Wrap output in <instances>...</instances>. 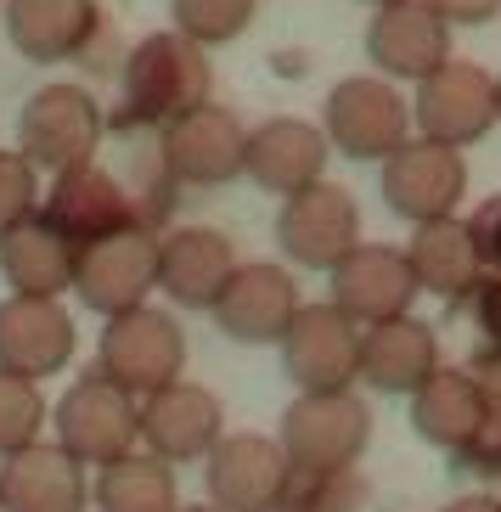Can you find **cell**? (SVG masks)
Masks as SVG:
<instances>
[{
    "mask_svg": "<svg viewBox=\"0 0 501 512\" xmlns=\"http://www.w3.org/2000/svg\"><path fill=\"white\" fill-rule=\"evenodd\" d=\"M496 102H501V79H496Z\"/></svg>",
    "mask_w": 501,
    "mask_h": 512,
    "instance_id": "40",
    "label": "cell"
},
{
    "mask_svg": "<svg viewBox=\"0 0 501 512\" xmlns=\"http://www.w3.org/2000/svg\"><path fill=\"white\" fill-rule=\"evenodd\" d=\"M46 428H51V406L40 394V383H29L17 372H0V462L40 445Z\"/></svg>",
    "mask_w": 501,
    "mask_h": 512,
    "instance_id": "29",
    "label": "cell"
},
{
    "mask_svg": "<svg viewBox=\"0 0 501 512\" xmlns=\"http://www.w3.org/2000/svg\"><path fill=\"white\" fill-rule=\"evenodd\" d=\"M203 490L220 512H282L293 462L271 434H226L203 456Z\"/></svg>",
    "mask_w": 501,
    "mask_h": 512,
    "instance_id": "8",
    "label": "cell"
},
{
    "mask_svg": "<svg viewBox=\"0 0 501 512\" xmlns=\"http://www.w3.org/2000/svg\"><path fill=\"white\" fill-rule=\"evenodd\" d=\"M440 332L417 316H395L378 327H361V383L378 394H417L440 372Z\"/></svg>",
    "mask_w": 501,
    "mask_h": 512,
    "instance_id": "23",
    "label": "cell"
},
{
    "mask_svg": "<svg viewBox=\"0 0 501 512\" xmlns=\"http://www.w3.org/2000/svg\"><path fill=\"white\" fill-rule=\"evenodd\" d=\"M361 242V209L355 197L333 181H316L304 192L282 197L276 214V248L299 271H333L338 259Z\"/></svg>",
    "mask_w": 501,
    "mask_h": 512,
    "instance_id": "11",
    "label": "cell"
},
{
    "mask_svg": "<svg viewBox=\"0 0 501 512\" xmlns=\"http://www.w3.org/2000/svg\"><path fill=\"white\" fill-rule=\"evenodd\" d=\"M0 507L6 512H91V467L68 456L57 439L0 462Z\"/></svg>",
    "mask_w": 501,
    "mask_h": 512,
    "instance_id": "20",
    "label": "cell"
},
{
    "mask_svg": "<svg viewBox=\"0 0 501 512\" xmlns=\"http://www.w3.org/2000/svg\"><path fill=\"white\" fill-rule=\"evenodd\" d=\"M74 265H79V242L62 237L46 214L0 231V276H6L12 293L62 299V293H74Z\"/></svg>",
    "mask_w": 501,
    "mask_h": 512,
    "instance_id": "26",
    "label": "cell"
},
{
    "mask_svg": "<svg viewBox=\"0 0 501 512\" xmlns=\"http://www.w3.org/2000/svg\"><path fill=\"white\" fill-rule=\"evenodd\" d=\"M40 203H46V192H40V169H34L23 152H0V231L34 220Z\"/></svg>",
    "mask_w": 501,
    "mask_h": 512,
    "instance_id": "33",
    "label": "cell"
},
{
    "mask_svg": "<svg viewBox=\"0 0 501 512\" xmlns=\"http://www.w3.org/2000/svg\"><path fill=\"white\" fill-rule=\"evenodd\" d=\"M51 439L96 473V467L141 451V400L119 389L102 366H85L51 406Z\"/></svg>",
    "mask_w": 501,
    "mask_h": 512,
    "instance_id": "2",
    "label": "cell"
},
{
    "mask_svg": "<svg viewBox=\"0 0 501 512\" xmlns=\"http://www.w3.org/2000/svg\"><path fill=\"white\" fill-rule=\"evenodd\" d=\"M333 141L321 124L304 119H265L259 130H248V181L265 186L271 197H293L304 186H316L327 175Z\"/></svg>",
    "mask_w": 501,
    "mask_h": 512,
    "instance_id": "22",
    "label": "cell"
},
{
    "mask_svg": "<svg viewBox=\"0 0 501 512\" xmlns=\"http://www.w3.org/2000/svg\"><path fill=\"white\" fill-rule=\"evenodd\" d=\"M276 349H282V372L293 377L299 394L355 389L361 383V321H350L333 299L299 304L288 338Z\"/></svg>",
    "mask_w": 501,
    "mask_h": 512,
    "instance_id": "9",
    "label": "cell"
},
{
    "mask_svg": "<svg viewBox=\"0 0 501 512\" xmlns=\"http://www.w3.org/2000/svg\"><path fill=\"white\" fill-rule=\"evenodd\" d=\"M237 265V242L214 226H181L158 237V293H169V304L181 310H209Z\"/></svg>",
    "mask_w": 501,
    "mask_h": 512,
    "instance_id": "21",
    "label": "cell"
},
{
    "mask_svg": "<svg viewBox=\"0 0 501 512\" xmlns=\"http://www.w3.org/2000/svg\"><path fill=\"white\" fill-rule=\"evenodd\" d=\"M158 164L175 186H226L248 175V130L231 107L203 102L169 130H158Z\"/></svg>",
    "mask_w": 501,
    "mask_h": 512,
    "instance_id": "10",
    "label": "cell"
},
{
    "mask_svg": "<svg viewBox=\"0 0 501 512\" xmlns=\"http://www.w3.org/2000/svg\"><path fill=\"white\" fill-rule=\"evenodd\" d=\"M175 512H220V507H214V501H198V507H186V501H181Z\"/></svg>",
    "mask_w": 501,
    "mask_h": 512,
    "instance_id": "38",
    "label": "cell"
},
{
    "mask_svg": "<svg viewBox=\"0 0 501 512\" xmlns=\"http://www.w3.org/2000/svg\"><path fill=\"white\" fill-rule=\"evenodd\" d=\"M96 29V0H6V40L29 62H74Z\"/></svg>",
    "mask_w": 501,
    "mask_h": 512,
    "instance_id": "27",
    "label": "cell"
},
{
    "mask_svg": "<svg viewBox=\"0 0 501 512\" xmlns=\"http://www.w3.org/2000/svg\"><path fill=\"white\" fill-rule=\"evenodd\" d=\"M468 372L479 377V394H485V434L473 439L468 451L456 456V462L468 467V473H485V479H501V349H473Z\"/></svg>",
    "mask_w": 501,
    "mask_h": 512,
    "instance_id": "30",
    "label": "cell"
},
{
    "mask_svg": "<svg viewBox=\"0 0 501 512\" xmlns=\"http://www.w3.org/2000/svg\"><path fill=\"white\" fill-rule=\"evenodd\" d=\"M411 428L423 445L445 456H462L473 439L485 434V394L468 366H440L423 389L411 394Z\"/></svg>",
    "mask_w": 501,
    "mask_h": 512,
    "instance_id": "25",
    "label": "cell"
},
{
    "mask_svg": "<svg viewBox=\"0 0 501 512\" xmlns=\"http://www.w3.org/2000/svg\"><path fill=\"white\" fill-rule=\"evenodd\" d=\"M40 214H46L68 242H96V237H113V231H124V226H141L130 181L107 175L102 164H79V169L51 175V192H46V203H40Z\"/></svg>",
    "mask_w": 501,
    "mask_h": 512,
    "instance_id": "17",
    "label": "cell"
},
{
    "mask_svg": "<svg viewBox=\"0 0 501 512\" xmlns=\"http://www.w3.org/2000/svg\"><path fill=\"white\" fill-rule=\"evenodd\" d=\"M366 57L389 79H428L451 62V23L428 0L378 6L372 29H366Z\"/></svg>",
    "mask_w": 501,
    "mask_h": 512,
    "instance_id": "19",
    "label": "cell"
},
{
    "mask_svg": "<svg viewBox=\"0 0 501 512\" xmlns=\"http://www.w3.org/2000/svg\"><path fill=\"white\" fill-rule=\"evenodd\" d=\"M0 512H6V507H0Z\"/></svg>",
    "mask_w": 501,
    "mask_h": 512,
    "instance_id": "41",
    "label": "cell"
},
{
    "mask_svg": "<svg viewBox=\"0 0 501 512\" xmlns=\"http://www.w3.org/2000/svg\"><path fill=\"white\" fill-rule=\"evenodd\" d=\"M468 310H473V327H479V344L501 349V276H485V282H479Z\"/></svg>",
    "mask_w": 501,
    "mask_h": 512,
    "instance_id": "35",
    "label": "cell"
},
{
    "mask_svg": "<svg viewBox=\"0 0 501 512\" xmlns=\"http://www.w3.org/2000/svg\"><path fill=\"white\" fill-rule=\"evenodd\" d=\"M440 512H501V501H496V496H485V490H468V496L445 501Z\"/></svg>",
    "mask_w": 501,
    "mask_h": 512,
    "instance_id": "37",
    "label": "cell"
},
{
    "mask_svg": "<svg viewBox=\"0 0 501 512\" xmlns=\"http://www.w3.org/2000/svg\"><path fill=\"white\" fill-rule=\"evenodd\" d=\"M372 490H366L361 467L344 473H293V490L282 501V512H366Z\"/></svg>",
    "mask_w": 501,
    "mask_h": 512,
    "instance_id": "31",
    "label": "cell"
},
{
    "mask_svg": "<svg viewBox=\"0 0 501 512\" xmlns=\"http://www.w3.org/2000/svg\"><path fill=\"white\" fill-rule=\"evenodd\" d=\"M74 361V316L62 299H29L6 293L0 299V372H17L40 383Z\"/></svg>",
    "mask_w": 501,
    "mask_h": 512,
    "instance_id": "18",
    "label": "cell"
},
{
    "mask_svg": "<svg viewBox=\"0 0 501 512\" xmlns=\"http://www.w3.org/2000/svg\"><path fill=\"white\" fill-rule=\"evenodd\" d=\"M299 282H293L288 265H237L231 271V282L220 287V299L209 304L214 327L226 332L231 344H282L293 327V316H299Z\"/></svg>",
    "mask_w": 501,
    "mask_h": 512,
    "instance_id": "16",
    "label": "cell"
},
{
    "mask_svg": "<svg viewBox=\"0 0 501 512\" xmlns=\"http://www.w3.org/2000/svg\"><path fill=\"white\" fill-rule=\"evenodd\" d=\"M327 287H333L338 310L350 321H361V327L411 316V304L423 293L406 248H389V242H355L350 254L327 271Z\"/></svg>",
    "mask_w": 501,
    "mask_h": 512,
    "instance_id": "14",
    "label": "cell"
},
{
    "mask_svg": "<svg viewBox=\"0 0 501 512\" xmlns=\"http://www.w3.org/2000/svg\"><path fill=\"white\" fill-rule=\"evenodd\" d=\"M91 507L96 512H175L181 507L175 462H164V456H152V451H130L119 462L96 467Z\"/></svg>",
    "mask_w": 501,
    "mask_h": 512,
    "instance_id": "28",
    "label": "cell"
},
{
    "mask_svg": "<svg viewBox=\"0 0 501 512\" xmlns=\"http://www.w3.org/2000/svg\"><path fill=\"white\" fill-rule=\"evenodd\" d=\"M445 23H496L501 17V0H428Z\"/></svg>",
    "mask_w": 501,
    "mask_h": 512,
    "instance_id": "36",
    "label": "cell"
},
{
    "mask_svg": "<svg viewBox=\"0 0 501 512\" xmlns=\"http://www.w3.org/2000/svg\"><path fill=\"white\" fill-rule=\"evenodd\" d=\"M366 6H395V0H366Z\"/></svg>",
    "mask_w": 501,
    "mask_h": 512,
    "instance_id": "39",
    "label": "cell"
},
{
    "mask_svg": "<svg viewBox=\"0 0 501 512\" xmlns=\"http://www.w3.org/2000/svg\"><path fill=\"white\" fill-rule=\"evenodd\" d=\"M119 113L113 130L141 136V130H169L175 119H186L192 107L209 102V62L203 46L186 40L181 29L147 34L136 40V51L124 57V79H119Z\"/></svg>",
    "mask_w": 501,
    "mask_h": 512,
    "instance_id": "1",
    "label": "cell"
},
{
    "mask_svg": "<svg viewBox=\"0 0 501 512\" xmlns=\"http://www.w3.org/2000/svg\"><path fill=\"white\" fill-rule=\"evenodd\" d=\"M220 439H226V406L203 383L175 377V383H164V389H152L141 400V451L186 467V462H203Z\"/></svg>",
    "mask_w": 501,
    "mask_h": 512,
    "instance_id": "15",
    "label": "cell"
},
{
    "mask_svg": "<svg viewBox=\"0 0 501 512\" xmlns=\"http://www.w3.org/2000/svg\"><path fill=\"white\" fill-rule=\"evenodd\" d=\"M276 439H282L293 473H344V467H361L366 445H372V406L355 389L293 394Z\"/></svg>",
    "mask_w": 501,
    "mask_h": 512,
    "instance_id": "3",
    "label": "cell"
},
{
    "mask_svg": "<svg viewBox=\"0 0 501 512\" xmlns=\"http://www.w3.org/2000/svg\"><path fill=\"white\" fill-rule=\"evenodd\" d=\"M96 366H102L119 389L147 400L152 389L175 383L186 366V327L158 304H136L124 316H107L102 338H96Z\"/></svg>",
    "mask_w": 501,
    "mask_h": 512,
    "instance_id": "5",
    "label": "cell"
},
{
    "mask_svg": "<svg viewBox=\"0 0 501 512\" xmlns=\"http://www.w3.org/2000/svg\"><path fill=\"white\" fill-rule=\"evenodd\" d=\"M169 17L186 40L198 46H226L254 23V0H169Z\"/></svg>",
    "mask_w": 501,
    "mask_h": 512,
    "instance_id": "32",
    "label": "cell"
},
{
    "mask_svg": "<svg viewBox=\"0 0 501 512\" xmlns=\"http://www.w3.org/2000/svg\"><path fill=\"white\" fill-rule=\"evenodd\" d=\"M468 231H473V242H479L485 276H501V192L485 197V203L468 214Z\"/></svg>",
    "mask_w": 501,
    "mask_h": 512,
    "instance_id": "34",
    "label": "cell"
},
{
    "mask_svg": "<svg viewBox=\"0 0 501 512\" xmlns=\"http://www.w3.org/2000/svg\"><path fill=\"white\" fill-rule=\"evenodd\" d=\"M321 130L333 141V152L355 158V164H383L389 152L411 141V102L389 79H338L321 113Z\"/></svg>",
    "mask_w": 501,
    "mask_h": 512,
    "instance_id": "7",
    "label": "cell"
},
{
    "mask_svg": "<svg viewBox=\"0 0 501 512\" xmlns=\"http://www.w3.org/2000/svg\"><path fill=\"white\" fill-rule=\"evenodd\" d=\"M158 237L152 226H124L113 237L79 242L74 265V293L91 316H124L147 304V293H158Z\"/></svg>",
    "mask_w": 501,
    "mask_h": 512,
    "instance_id": "6",
    "label": "cell"
},
{
    "mask_svg": "<svg viewBox=\"0 0 501 512\" xmlns=\"http://www.w3.org/2000/svg\"><path fill=\"white\" fill-rule=\"evenodd\" d=\"M406 259H411V271H417V287L434 293V299H445L451 310H462L479 293V282H485L479 242H473L468 220H456V214L428 220V226H411Z\"/></svg>",
    "mask_w": 501,
    "mask_h": 512,
    "instance_id": "24",
    "label": "cell"
},
{
    "mask_svg": "<svg viewBox=\"0 0 501 512\" xmlns=\"http://www.w3.org/2000/svg\"><path fill=\"white\" fill-rule=\"evenodd\" d=\"M383 203L389 214H400L406 226H428V220H445L456 214V203L468 197V164H462V152L445 147V141H406L400 152L383 158Z\"/></svg>",
    "mask_w": 501,
    "mask_h": 512,
    "instance_id": "12",
    "label": "cell"
},
{
    "mask_svg": "<svg viewBox=\"0 0 501 512\" xmlns=\"http://www.w3.org/2000/svg\"><path fill=\"white\" fill-rule=\"evenodd\" d=\"M102 130H107V119L85 85H40L23 102V113H17V152L34 169L62 175V169L96 164Z\"/></svg>",
    "mask_w": 501,
    "mask_h": 512,
    "instance_id": "4",
    "label": "cell"
},
{
    "mask_svg": "<svg viewBox=\"0 0 501 512\" xmlns=\"http://www.w3.org/2000/svg\"><path fill=\"white\" fill-rule=\"evenodd\" d=\"M411 124L423 130L428 141H445V147H473L485 141L501 124V102H496V79L473 62H445L440 74L417 79V102H411Z\"/></svg>",
    "mask_w": 501,
    "mask_h": 512,
    "instance_id": "13",
    "label": "cell"
}]
</instances>
